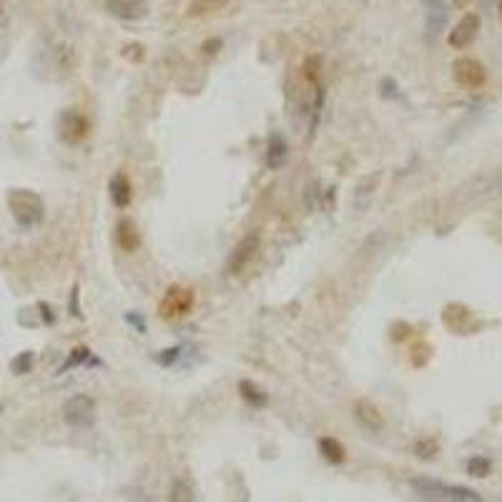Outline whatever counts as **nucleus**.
Returning <instances> with one entry per match:
<instances>
[{"label": "nucleus", "mask_w": 502, "mask_h": 502, "mask_svg": "<svg viewBox=\"0 0 502 502\" xmlns=\"http://www.w3.org/2000/svg\"><path fill=\"white\" fill-rule=\"evenodd\" d=\"M412 490L425 500L435 502H485L480 492L469 490L462 485H447V482L430 480V477H414Z\"/></svg>", "instance_id": "1"}, {"label": "nucleus", "mask_w": 502, "mask_h": 502, "mask_svg": "<svg viewBox=\"0 0 502 502\" xmlns=\"http://www.w3.org/2000/svg\"><path fill=\"white\" fill-rule=\"evenodd\" d=\"M8 206L13 211V219L21 224V227H35L43 221V201H40L38 193L25 191V188H16V191L8 193Z\"/></svg>", "instance_id": "2"}, {"label": "nucleus", "mask_w": 502, "mask_h": 502, "mask_svg": "<svg viewBox=\"0 0 502 502\" xmlns=\"http://www.w3.org/2000/svg\"><path fill=\"white\" fill-rule=\"evenodd\" d=\"M193 302H196V297H193L191 289L171 287L164 294V299H161L159 312L164 319H178V316H186L188 312H191Z\"/></svg>", "instance_id": "3"}, {"label": "nucleus", "mask_w": 502, "mask_h": 502, "mask_svg": "<svg viewBox=\"0 0 502 502\" xmlns=\"http://www.w3.org/2000/svg\"><path fill=\"white\" fill-rule=\"evenodd\" d=\"M452 76L457 81V86L467 91H480L487 83V71L480 61L475 58H457L452 63Z\"/></svg>", "instance_id": "4"}, {"label": "nucleus", "mask_w": 502, "mask_h": 502, "mask_svg": "<svg viewBox=\"0 0 502 502\" xmlns=\"http://www.w3.org/2000/svg\"><path fill=\"white\" fill-rule=\"evenodd\" d=\"M259 244H261L259 234H256V232L246 234V236H244L241 241L234 246L232 256H229V261H227V271H229V274H232V276L241 274V271L246 269L251 261H254L256 251H259Z\"/></svg>", "instance_id": "5"}, {"label": "nucleus", "mask_w": 502, "mask_h": 502, "mask_svg": "<svg viewBox=\"0 0 502 502\" xmlns=\"http://www.w3.org/2000/svg\"><path fill=\"white\" fill-rule=\"evenodd\" d=\"M96 402L89 394H73L71 399H66L63 404V420L71 427H89L93 422Z\"/></svg>", "instance_id": "6"}, {"label": "nucleus", "mask_w": 502, "mask_h": 502, "mask_svg": "<svg viewBox=\"0 0 502 502\" xmlns=\"http://www.w3.org/2000/svg\"><path fill=\"white\" fill-rule=\"evenodd\" d=\"M477 33H480V16H477V13H464V16L455 23L452 30H450L447 43L452 45L455 50H462L475 43Z\"/></svg>", "instance_id": "7"}, {"label": "nucleus", "mask_w": 502, "mask_h": 502, "mask_svg": "<svg viewBox=\"0 0 502 502\" xmlns=\"http://www.w3.org/2000/svg\"><path fill=\"white\" fill-rule=\"evenodd\" d=\"M58 131H61V138L66 144H78L89 136L91 123L81 110H66L61 116V123H58Z\"/></svg>", "instance_id": "8"}, {"label": "nucleus", "mask_w": 502, "mask_h": 502, "mask_svg": "<svg viewBox=\"0 0 502 502\" xmlns=\"http://www.w3.org/2000/svg\"><path fill=\"white\" fill-rule=\"evenodd\" d=\"M105 11L121 21H144L149 16V3L146 0H105Z\"/></svg>", "instance_id": "9"}, {"label": "nucleus", "mask_w": 502, "mask_h": 502, "mask_svg": "<svg viewBox=\"0 0 502 502\" xmlns=\"http://www.w3.org/2000/svg\"><path fill=\"white\" fill-rule=\"evenodd\" d=\"M354 417H357L359 425L365 427V430H370V432L382 430V425H384L382 412L377 409V404L367 402V399H359V402L354 404Z\"/></svg>", "instance_id": "10"}, {"label": "nucleus", "mask_w": 502, "mask_h": 502, "mask_svg": "<svg viewBox=\"0 0 502 502\" xmlns=\"http://www.w3.org/2000/svg\"><path fill=\"white\" fill-rule=\"evenodd\" d=\"M116 244L126 254H133V251L141 246V234H138L136 224H133L131 219H121L116 224Z\"/></svg>", "instance_id": "11"}, {"label": "nucleus", "mask_w": 502, "mask_h": 502, "mask_svg": "<svg viewBox=\"0 0 502 502\" xmlns=\"http://www.w3.org/2000/svg\"><path fill=\"white\" fill-rule=\"evenodd\" d=\"M110 199H113V204L116 206H121V209H126V206L131 204L133 186H131V181H128V176L123 171H118L116 176L110 178Z\"/></svg>", "instance_id": "12"}, {"label": "nucleus", "mask_w": 502, "mask_h": 502, "mask_svg": "<svg viewBox=\"0 0 502 502\" xmlns=\"http://www.w3.org/2000/svg\"><path fill=\"white\" fill-rule=\"evenodd\" d=\"M229 6V0H191L186 8V16L188 18H206V16H214V13L224 11Z\"/></svg>", "instance_id": "13"}, {"label": "nucleus", "mask_w": 502, "mask_h": 502, "mask_svg": "<svg viewBox=\"0 0 502 502\" xmlns=\"http://www.w3.org/2000/svg\"><path fill=\"white\" fill-rule=\"evenodd\" d=\"M319 450L321 455H324L329 462H344V457H347V450H344V445L339 440H334V437H321L319 440Z\"/></svg>", "instance_id": "14"}, {"label": "nucleus", "mask_w": 502, "mask_h": 502, "mask_svg": "<svg viewBox=\"0 0 502 502\" xmlns=\"http://www.w3.org/2000/svg\"><path fill=\"white\" fill-rule=\"evenodd\" d=\"M284 159H287V144H284L282 136H274L269 141V156H266V164H269V169H279V166L284 164Z\"/></svg>", "instance_id": "15"}, {"label": "nucleus", "mask_w": 502, "mask_h": 502, "mask_svg": "<svg viewBox=\"0 0 502 502\" xmlns=\"http://www.w3.org/2000/svg\"><path fill=\"white\" fill-rule=\"evenodd\" d=\"M169 502H193V490L186 480H173L171 490H169Z\"/></svg>", "instance_id": "16"}, {"label": "nucleus", "mask_w": 502, "mask_h": 502, "mask_svg": "<svg viewBox=\"0 0 502 502\" xmlns=\"http://www.w3.org/2000/svg\"><path fill=\"white\" fill-rule=\"evenodd\" d=\"M239 392H241V397L246 399V402L256 404V407H264V404H266V394L261 392L256 384H251V382L244 380L241 384H239Z\"/></svg>", "instance_id": "17"}, {"label": "nucleus", "mask_w": 502, "mask_h": 502, "mask_svg": "<svg viewBox=\"0 0 502 502\" xmlns=\"http://www.w3.org/2000/svg\"><path fill=\"white\" fill-rule=\"evenodd\" d=\"M492 472V462L487 457H472L467 462V475H472V477H487Z\"/></svg>", "instance_id": "18"}, {"label": "nucleus", "mask_w": 502, "mask_h": 502, "mask_svg": "<svg viewBox=\"0 0 502 502\" xmlns=\"http://www.w3.org/2000/svg\"><path fill=\"white\" fill-rule=\"evenodd\" d=\"M440 452V445L435 440H417L414 442V455L420 460H435Z\"/></svg>", "instance_id": "19"}, {"label": "nucleus", "mask_w": 502, "mask_h": 502, "mask_svg": "<svg viewBox=\"0 0 502 502\" xmlns=\"http://www.w3.org/2000/svg\"><path fill=\"white\" fill-rule=\"evenodd\" d=\"M319 71H321V58L319 55H309L304 61V78L312 83V86H319Z\"/></svg>", "instance_id": "20"}, {"label": "nucleus", "mask_w": 502, "mask_h": 502, "mask_svg": "<svg viewBox=\"0 0 502 502\" xmlns=\"http://www.w3.org/2000/svg\"><path fill=\"white\" fill-rule=\"evenodd\" d=\"M445 21H447V11H445V8H432L430 16H427V30L437 33V30L445 25Z\"/></svg>", "instance_id": "21"}, {"label": "nucleus", "mask_w": 502, "mask_h": 502, "mask_svg": "<svg viewBox=\"0 0 502 502\" xmlns=\"http://www.w3.org/2000/svg\"><path fill=\"white\" fill-rule=\"evenodd\" d=\"M30 367H33V352H23L21 357L13 359V372L16 375H25V372H30Z\"/></svg>", "instance_id": "22"}, {"label": "nucleus", "mask_w": 502, "mask_h": 502, "mask_svg": "<svg viewBox=\"0 0 502 502\" xmlns=\"http://www.w3.org/2000/svg\"><path fill=\"white\" fill-rule=\"evenodd\" d=\"M89 357V349L86 347H78L76 349V354H71V359H68V365L66 367H71V365H78V362H83V359Z\"/></svg>", "instance_id": "23"}, {"label": "nucleus", "mask_w": 502, "mask_h": 502, "mask_svg": "<svg viewBox=\"0 0 502 502\" xmlns=\"http://www.w3.org/2000/svg\"><path fill=\"white\" fill-rule=\"evenodd\" d=\"M487 191H492L490 196H502V176H497L495 181H490V186H487Z\"/></svg>", "instance_id": "24"}, {"label": "nucleus", "mask_w": 502, "mask_h": 502, "mask_svg": "<svg viewBox=\"0 0 502 502\" xmlns=\"http://www.w3.org/2000/svg\"><path fill=\"white\" fill-rule=\"evenodd\" d=\"M219 48H221V40H219V38H216V40H209V43L204 45V53H206V55H216V53H219Z\"/></svg>", "instance_id": "25"}, {"label": "nucleus", "mask_w": 502, "mask_h": 502, "mask_svg": "<svg viewBox=\"0 0 502 502\" xmlns=\"http://www.w3.org/2000/svg\"><path fill=\"white\" fill-rule=\"evenodd\" d=\"M422 3H425L430 11H432V8H445V0H422Z\"/></svg>", "instance_id": "26"}, {"label": "nucleus", "mask_w": 502, "mask_h": 502, "mask_svg": "<svg viewBox=\"0 0 502 502\" xmlns=\"http://www.w3.org/2000/svg\"><path fill=\"white\" fill-rule=\"evenodd\" d=\"M452 6L457 8V11H464V8L472 6V0H452Z\"/></svg>", "instance_id": "27"}, {"label": "nucleus", "mask_w": 502, "mask_h": 502, "mask_svg": "<svg viewBox=\"0 0 502 502\" xmlns=\"http://www.w3.org/2000/svg\"><path fill=\"white\" fill-rule=\"evenodd\" d=\"M497 11H500V21H502V0H500V8H497Z\"/></svg>", "instance_id": "28"}, {"label": "nucleus", "mask_w": 502, "mask_h": 502, "mask_svg": "<svg viewBox=\"0 0 502 502\" xmlns=\"http://www.w3.org/2000/svg\"><path fill=\"white\" fill-rule=\"evenodd\" d=\"M0 11H3V3H0Z\"/></svg>", "instance_id": "29"}]
</instances>
